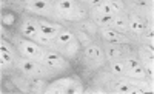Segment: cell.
Segmentation results:
<instances>
[{"instance_id": "cell-14", "label": "cell", "mask_w": 154, "mask_h": 94, "mask_svg": "<svg viewBox=\"0 0 154 94\" xmlns=\"http://www.w3.org/2000/svg\"><path fill=\"white\" fill-rule=\"evenodd\" d=\"M35 40H38L42 45H49L51 40H53V37H49V36H46V34H43V33L38 31V34L35 36Z\"/></svg>"}, {"instance_id": "cell-22", "label": "cell", "mask_w": 154, "mask_h": 94, "mask_svg": "<svg viewBox=\"0 0 154 94\" xmlns=\"http://www.w3.org/2000/svg\"><path fill=\"white\" fill-rule=\"evenodd\" d=\"M2 51H6V52H11V54H12V49H11L5 42H2Z\"/></svg>"}, {"instance_id": "cell-17", "label": "cell", "mask_w": 154, "mask_h": 94, "mask_svg": "<svg viewBox=\"0 0 154 94\" xmlns=\"http://www.w3.org/2000/svg\"><path fill=\"white\" fill-rule=\"evenodd\" d=\"M108 3L111 5V8H112V11H114V12H119V11H122V9H123V5L119 2V0H109Z\"/></svg>"}, {"instance_id": "cell-21", "label": "cell", "mask_w": 154, "mask_h": 94, "mask_svg": "<svg viewBox=\"0 0 154 94\" xmlns=\"http://www.w3.org/2000/svg\"><path fill=\"white\" fill-rule=\"evenodd\" d=\"M108 54H109L111 57H119V56L122 54V52H120V51H117V49H109Z\"/></svg>"}, {"instance_id": "cell-20", "label": "cell", "mask_w": 154, "mask_h": 94, "mask_svg": "<svg viewBox=\"0 0 154 94\" xmlns=\"http://www.w3.org/2000/svg\"><path fill=\"white\" fill-rule=\"evenodd\" d=\"M117 91H119V92H123V94H125V92H131V86L128 85V83H122V85L117 86Z\"/></svg>"}, {"instance_id": "cell-7", "label": "cell", "mask_w": 154, "mask_h": 94, "mask_svg": "<svg viewBox=\"0 0 154 94\" xmlns=\"http://www.w3.org/2000/svg\"><path fill=\"white\" fill-rule=\"evenodd\" d=\"M20 66H22V70H23L25 73H28V74L34 73V70H35V63H34L32 60H29V59L22 60V62H20Z\"/></svg>"}, {"instance_id": "cell-16", "label": "cell", "mask_w": 154, "mask_h": 94, "mask_svg": "<svg viewBox=\"0 0 154 94\" xmlns=\"http://www.w3.org/2000/svg\"><path fill=\"white\" fill-rule=\"evenodd\" d=\"M57 86H63V88H69V86H72L74 85V80L72 79H62V80H59V82L56 83Z\"/></svg>"}, {"instance_id": "cell-11", "label": "cell", "mask_w": 154, "mask_h": 94, "mask_svg": "<svg viewBox=\"0 0 154 94\" xmlns=\"http://www.w3.org/2000/svg\"><path fill=\"white\" fill-rule=\"evenodd\" d=\"M128 28H130L133 33H136V34H139V33H142V30H143V25L140 23L139 20H131L130 22V25H128Z\"/></svg>"}, {"instance_id": "cell-24", "label": "cell", "mask_w": 154, "mask_h": 94, "mask_svg": "<svg viewBox=\"0 0 154 94\" xmlns=\"http://www.w3.org/2000/svg\"><path fill=\"white\" fill-rule=\"evenodd\" d=\"M89 3H91V5L96 8V6H99V5H102V3H103V0H93V2H89Z\"/></svg>"}, {"instance_id": "cell-15", "label": "cell", "mask_w": 154, "mask_h": 94, "mask_svg": "<svg viewBox=\"0 0 154 94\" xmlns=\"http://www.w3.org/2000/svg\"><path fill=\"white\" fill-rule=\"evenodd\" d=\"M31 2H32V5H34V8H35L37 11H43V9L48 8L46 0H31Z\"/></svg>"}, {"instance_id": "cell-6", "label": "cell", "mask_w": 154, "mask_h": 94, "mask_svg": "<svg viewBox=\"0 0 154 94\" xmlns=\"http://www.w3.org/2000/svg\"><path fill=\"white\" fill-rule=\"evenodd\" d=\"M128 71V76H131V77H136V79H143L146 76L145 70L142 68L140 65H137L136 68H131V70H126Z\"/></svg>"}, {"instance_id": "cell-18", "label": "cell", "mask_w": 154, "mask_h": 94, "mask_svg": "<svg viewBox=\"0 0 154 94\" xmlns=\"http://www.w3.org/2000/svg\"><path fill=\"white\" fill-rule=\"evenodd\" d=\"M9 65L12 63V54L11 52H6V51H2V65Z\"/></svg>"}, {"instance_id": "cell-9", "label": "cell", "mask_w": 154, "mask_h": 94, "mask_svg": "<svg viewBox=\"0 0 154 94\" xmlns=\"http://www.w3.org/2000/svg\"><path fill=\"white\" fill-rule=\"evenodd\" d=\"M114 28H117V30H128V23L123 17H114L112 23H111Z\"/></svg>"}, {"instance_id": "cell-2", "label": "cell", "mask_w": 154, "mask_h": 94, "mask_svg": "<svg viewBox=\"0 0 154 94\" xmlns=\"http://www.w3.org/2000/svg\"><path fill=\"white\" fill-rule=\"evenodd\" d=\"M37 26H38V31L49 36V37H56L57 36V30L60 28L59 25H49V23H45V22L37 23Z\"/></svg>"}, {"instance_id": "cell-8", "label": "cell", "mask_w": 154, "mask_h": 94, "mask_svg": "<svg viewBox=\"0 0 154 94\" xmlns=\"http://www.w3.org/2000/svg\"><path fill=\"white\" fill-rule=\"evenodd\" d=\"M77 49H79V42H75V40H72V42L66 43V48H65V54L66 56H74Z\"/></svg>"}, {"instance_id": "cell-19", "label": "cell", "mask_w": 154, "mask_h": 94, "mask_svg": "<svg viewBox=\"0 0 154 94\" xmlns=\"http://www.w3.org/2000/svg\"><path fill=\"white\" fill-rule=\"evenodd\" d=\"M137 65H139V60H136V59H128L126 63H125V68H126V70H131V68H136Z\"/></svg>"}, {"instance_id": "cell-12", "label": "cell", "mask_w": 154, "mask_h": 94, "mask_svg": "<svg viewBox=\"0 0 154 94\" xmlns=\"http://www.w3.org/2000/svg\"><path fill=\"white\" fill-rule=\"evenodd\" d=\"M111 70H112L114 74H123L125 73V65H122L117 60H112L111 62Z\"/></svg>"}, {"instance_id": "cell-10", "label": "cell", "mask_w": 154, "mask_h": 94, "mask_svg": "<svg viewBox=\"0 0 154 94\" xmlns=\"http://www.w3.org/2000/svg\"><path fill=\"white\" fill-rule=\"evenodd\" d=\"M59 9L60 11H72V8H74V2L72 0H59Z\"/></svg>"}, {"instance_id": "cell-25", "label": "cell", "mask_w": 154, "mask_h": 94, "mask_svg": "<svg viewBox=\"0 0 154 94\" xmlns=\"http://www.w3.org/2000/svg\"><path fill=\"white\" fill-rule=\"evenodd\" d=\"M89 2H93V0H89Z\"/></svg>"}, {"instance_id": "cell-4", "label": "cell", "mask_w": 154, "mask_h": 94, "mask_svg": "<svg viewBox=\"0 0 154 94\" xmlns=\"http://www.w3.org/2000/svg\"><path fill=\"white\" fill-rule=\"evenodd\" d=\"M23 34L25 36H28V37H32V39H35V36L38 34V26L37 25H34V23H31V22H26L23 25Z\"/></svg>"}, {"instance_id": "cell-1", "label": "cell", "mask_w": 154, "mask_h": 94, "mask_svg": "<svg viewBox=\"0 0 154 94\" xmlns=\"http://www.w3.org/2000/svg\"><path fill=\"white\" fill-rule=\"evenodd\" d=\"M20 49H22V52H23V54L26 56L28 59H34V57H37V54L40 52L38 46L34 45V43H31V42H23L22 46H20Z\"/></svg>"}, {"instance_id": "cell-5", "label": "cell", "mask_w": 154, "mask_h": 94, "mask_svg": "<svg viewBox=\"0 0 154 94\" xmlns=\"http://www.w3.org/2000/svg\"><path fill=\"white\" fill-rule=\"evenodd\" d=\"M56 40H57L60 45H66V43H69V42H72V40H74V36L69 31H62V33H59L56 36Z\"/></svg>"}, {"instance_id": "cell-3", "label": "cell", "mask_w": 154, "mask_h": 94, "mask_svg": "<svg viewBox=\"0 0 154 94\" xmlns=\"http://www.w3.org/2000/svg\"><path fill=\"white\" fill-rule=\"evenodd\" d=\"M102 37L108 42H114V43H119V42H123V36H120L119 33H116L114 30H103L102 31Z\"/></svg>"}, {"instance_id": "cell-13", "label": "cell", "mask_w": 154, "mask_h": 94, "mask_svg": "<svg viewBox=\"0 0 154 94\" xmlns=\"http://www.w3.org/2000/svg\"><path fill=\"white\" fill-rule=\"evenodd\" d=\"M85 54L88 57H100V48L99 46H88L85 49Z\"/></svg>"}, {"instance_id": "cell-23", "label": "cell", "mask_w": 154, "mask_h": 94, "mask_svg": "<svg viewBox=\"0 0 154 94\" xmlns=\"http://www.w3.org/2000/svg\"><path fill=\"white\" fill-rule=\"evenodd\" d=\"M79 37H80V40H82L83 43H88V36H86V34L80 33V34H79Z\"/></svg>"}]
</instances>
